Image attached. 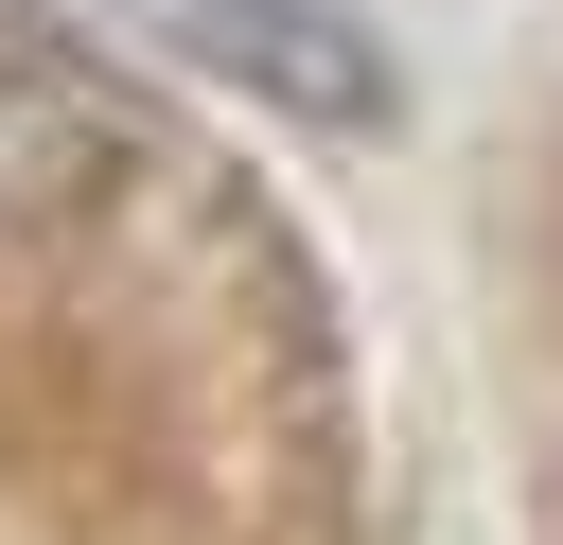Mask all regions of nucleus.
Wrapping results in <instances>:
<instances>
[{
    "mask_svg": "<svg viewBox=\"0 0 563 545\" xmlns=\"http://www.w3.org/2000/svg\"><path fill=\"white\" fill-rule=\"evenodd\" d=\"M123 18H141L158 53L299 105V123H387V53H369V18H334V0H123Z\"/></svg>",
    "mask_w": 563,
    "mask_h": 545,
    "instance_id": "1",
    "label": "nucleus"
},
{
    "mask_svg": "<svg viewBox=\"0 0 563 545\" xmlns=\"http://www.w3.org/2000/svg\"><path fill=\"white\" fill-rule=\"evenodd\" d=\"M106 158H123V105H106V88H70V70H35V53H0V229L70 211Z\"/></svg>",
    "mask_w": 563,
    "mask_h": 545,
    "instance_id": "2",
    "label": "nucleus"
}]
</instances>
